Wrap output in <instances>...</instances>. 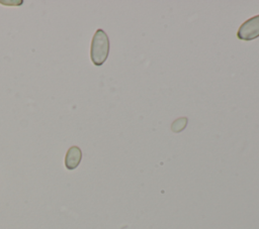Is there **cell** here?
I'll list each match as a JSON object with an SVG mask.
<instances>
[{
	"instance_id": "1",
	"label": "cell",
	"mask_w": 259,
	"mask_h": 229,
	"mask_svg": "<svg viewBox=\"0 0 259 229\" xmlns=\"http://www.w3.org/2000/svg\"><path fill=\"white\" fill-rule=\"evenodd\" d=\"M109 52V39L105 31L97 29L93 35L90 48V58L95 66L104 64Z\"/></svg>"
},
{
	"instance_id": "2",
	"label": "cell",
	"mask_w": 259,
	"mask_h": 229,
	"mask_svg": "<svg viewBox=\"0 0 259 229\" xmlns=\"http://www.w3.org/2000/svg\"><path fill=\"white\" fill-rule=\"evenodd\" d=\"M237 36L243 40H251L259 36V15L246 20L237 32Z\"/></svg>"
},
{
	"instance_id": "3",
	"label": "cell",
	"mask_w": 259,
	"mask_h": 229,
	"mask_svg": "<svg viewBox=\"0 0 259 229\" xmlns=\"http://www.w3.org/2000/svg\"><path fill=\"white\" fill-rule=\"evenodd\" d=\"M81 158H82L81 149L76 145L71 146L67 150V153L65 156V166L68 169H75L79 165Z\"/></svg>"
}]
</instances>
